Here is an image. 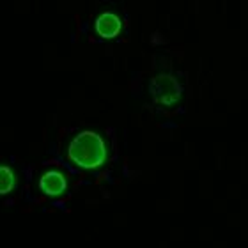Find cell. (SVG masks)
<instances>
[{
    "label": "cell",
    "mask_w": 248,
    "mask_h": 248,
    "mask_svg": "<svg viewBox=\"0 0 248 248\" xmlns=\"http://www.w3.org/2000/svg\"><path fill=\"white\" fill-rule=\"evenodd\" d=\"M66 155L67 160L80 170H99L108 161V142L96 129H82L69 140Z\"/></svg>",
    "instance_id": "obj_1"
},
{
    "label": "cell",
    "mask_w": 248,
    "mask_h": 248,
    "mask_svg": "<svg viewBox=\"0 0 248 248\" xmlns=\"http://www.w3.org/2000/svg\"><path fill=\"white\" fill-rule=\"evenodd\" d=\"M149 96L158 107L172 108V107H177V105L181 103L183 85L176 75L161 71L151 78Z\"/></svg>",
    "instance_id": "obj_2"
},
{
    "label": "cell",
    "mask_w": 248,
    "mask_h": 248,
    "mask_svg": "<svg viewBox=\"0 0 248 248\" xmlns=\"http://www.w3.org/2000/svg\"><path fill=\"white\" fill-rule=\"evenodd\" d=\"M93 29H94V34L99 39H103V41H114V39H117L123 34L124 21L119 16V13L107 9V11H101L94 18Z\"/></svg>",
    "instance_id": "obj_3"
},
{
    "label": "cell",
    "mask_w": 248,
    "mask_h": 248,
    "mask_svg": "<svg viewBox=\"0 0 248 248\" xmlns=\"http://www.w3.org/2000/svg\"><path fill=\"white\" fill-rule=\"evenodd\" d=\"M39 191L43 195L50 197V199H61L62 195H66L67 188H69V181L67 176L59 169H48L39 176Z\"/></svg>",
    "instance_id": "obj_4"
},
{
    "label": "cell",
    "mask_w": 248,
    "mask_h": 248,
    "mask_svg": "<svg viewBox=\"0 0 248 248\" xmlns=\"http://www.w3.org/2000/svg\"><path fill=\"white\" fill-rule=\"evenodd\" d=\"M18 186V176L16 170L7 163H0V197L13 193Z\"/></svg>",
    "instance_id": "obj_5"
}]
</instances>
